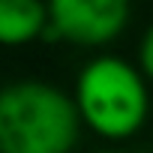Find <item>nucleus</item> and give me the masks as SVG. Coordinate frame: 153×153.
<instances>
[{
	"label": "nucleus",
	"instance_id": "1",
	"mask_svg": "<svg viewBox=\"0 0 153 153\" xmlns=\"http://www.w3.org/2000/svg\"><path fill=\"white\" fill-rule=\"evenodd\" d=\"M81 126L75 96L45 81L0 90V153H66Z\"/></svg>",
	"mask_w": 153,
	"mask_h": 153
},
{
	"label": "nucleus",
	"instance_id": "2",
	"mask_svg": "<svg viewBox=\"0 0 153 153\" xmlns=\"http://www.w3.org/2000/svg\"><path fill=\"white\" fill-rule=\"evenodd\" d=\"M75 105L81 123L99 138L126 141L141 132L150 111L147 75L123 57H93L75 78Z\"/></svg>",
	"mask_w": 153,
	"mask_h": 153
},
{
	"label": "nucleus",
	"instance_id": "3",
	"mask_svg": "<svg viewBox=\"0 0 153 153\" xmlns=\"http://www.w3.org/2000/svg\"><path fill=\"white\" fill-rule=\"evenodd\" d=\"M129 0H48V21L57 27L60 42L108 45L129 24Z\"/></svg>",
	"mask_w": 153,
	"mask_h": 153
},
{
	"label": "nucleus",
	"instance_id": "4",
	"mask_svg": "<svg viewBox=\"0 0 153 153\" xmlns=\"http://www.w3.org/2000/svg\"><path fill=\"white\" fill-rule=\"evenodd\" d=\"M48 24V0H0V45L36 42Z\"/></svg>",
	"mask_w": 153,
	"mask_h": 153
},
{
	"label": "nucleus",
	"instance_id": "5",
	"mask_svg": "<svg viewBox=\"0 0 153 153\" xmlns=\"http://www.w3.org/2000/svg\"><path fill=\"white\" fill-rule=\"evenodd\" d=\"M138 66L147 75V81H153V24L144 30V36L138 42Z\"/></svg>",
	"mask_w": 153,
	"mask_h": 153
}]
</instances>
